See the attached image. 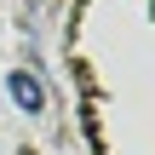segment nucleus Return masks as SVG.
Instances as JSON below:
<instances>
[{
  "mask_svg": "<svg viewBox=\"0 0 155 155\" xmlns=\"http://www.w3.org/2000/svg\"><path fill=\"white\" fill-rule=\"evenodd\" d=\"M6 92H12V104H17L23 115H40V109H46V86L35 81V69H12V75H6Z\"/></svg>",
  "mask_w": 155,
  "mask_h": 155,
  "instance_id": "nucleus-1",
  "label": "nucleus"
}]
</instances>
